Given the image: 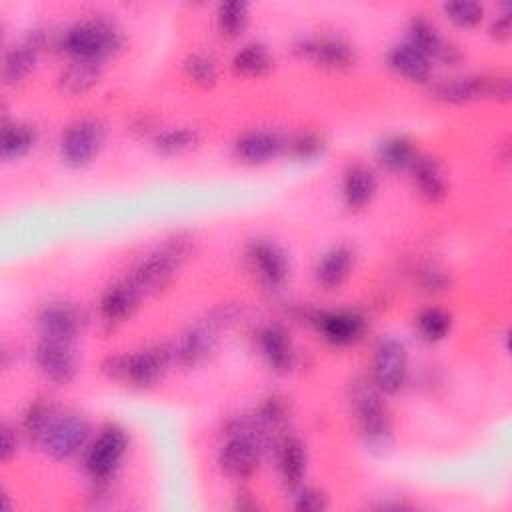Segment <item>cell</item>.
<instances>
[{
	"label": "cell",
	"instance_id": "cell-27",
	"mask_svg": "<svg viewBox=\"0 0 512 512\" xmlns=\"http://www.w3.org/2000/svg\"><path fill=\"white\" fill-rule=\"evenodd\" d=\"M416 156V144L406 134H390L376 146V160L388 172H408Z\"/></svg>",
	"mask_w": 512,
	"mask_h": 512
},
{
	"label": "cell",
	"instance_id": "cell-24",
	"mask_svg": "<svg viewBox=\"0 0 512 512\" xmlns=\"http://www.w3.org/2000/svg\"><path fill=\"white\" fill-rule=\"evenodd\" d=\"M386 66L396 76L414 84H430L434 80V62L408 40L388 48Z\"/></svg>",
	"mask_w": 512,
	"mask_h": 512
},
{
	"label": "cell",
	"instance_id": "cell-1",
	"mask_svg": "<svg viewBox=\"0 0 512 512\" xmlns=\"http://www.w3.org/2000/svg\"><path fill=\"white\" fill-rule=\"evenodd\" d=\"M126 36L122 26L106 16L92 14L66 26L58 34V48L70 60H88L102 64L124 50Z\"/></svg>",
	"mask_w": 512,
	"mask_h": 512
},
{
	"label": "cell",
	"instance_id": "cell-36",
	"mask_svg": "<svg viewBox=\"0 0 512 512\" xmlns=\"http://www.w3.org/2000/svg\"><path fill=\"white\" fill-rule=\"evenodd\" d=\"M182 70L186 78L200 88H212L218 80V62L206 52H190L182 62Z\"/></svg>",
	"mask_w": 512,
	"mask_h": 512
},
{
	"label": "cell",
	"instance_id": "cell-18",
	"mask_svg": "<svg viewBox=\"0 0 512 512\" xmlns=\"http://www.w3.org/2000/svg\"><path fill=\"white\" fill-rule=\"evenodd\" d=\"M50 34L42 26L30 28L24 38L12 44L2 58V80L4 84L22 82L36 66L40 52L48 46Z\"/></svg>",
	"mask_w": 512,
	"mask_h": 512
},
{
	"label": "cell",
	"instance_id": "cell-2",
	"mask_svg": "<svg viewBox=\"0 0 512 512\" xmlns=\"http://www.w3.org/2000/svg\"><path fill=\"white\" fill-rule=\"evenodd\" d=\"M348 402L364 446L372 454H386L394 446V426L384 394L370 378L356 376L348 384Z\"/></svg>",
	"mask_w": 512,
	"mask_h": 512
},
{
	"label": "cell",
	"instance_id": "cell-16",
	"mask_svg": "<svg viewBox=\"0 0 512 512\" xmlns=\"http://www.w3.org/2000/svg\"><path fill=\"white\" fill-rule=\"evenodd\" d=\"M34 364L38 372L52 384L66 386L78 374V356L72 342L40 338L34 348Z\"/></svg>",
	"mask_w": 512,
	"mask_h": 512
},
{
	"label": "cell",
	"instance_id": "cell-6",
	"mask_svg": "<svg viewBox=\"0 0 512 512\" xmlns=\"http://www.w3.org/2000/svg\"><path fill=\"white\" fill-rule=\"evenodd\" d=\"M264 454H266L264 444L250 418L238 416L224 426L222 440L216 452V462L228 478L232 480L252 478Z\"/></svg>",
	"mask_w": 512,
	"mask_h": 512
},
{
	"label": "cell",
	"instance_id": "cell-19",
	"mask_svg": "<svg viewBox=\"0 0 512 512\" xmlns=\"http://www.w3.org/2000/svg\"><path fill=\"white\" fill-rule=\"evenodd\" d=\"M282 152H286V138L276 130H268V128L246 130L232 144L234 158L250 166L266 164L278 158Z\"/></svg>",
	"mask_w": 512,
	"mask_h": 512
},
{
	"label": "cell",
	"instance_id": "cell-29",
	"mask_svg": "<svg viewBox=\"0 0 512 512\" xmlns=\"http://www.w3.org/2000/svg\"><path fill=\"white\" fill-rule=\"evenodd\" d=\"M102 78V64L88 60H70L58 74V88L70 96H82Z\"/></svg>",
	"mask_w": 512,
	"mask_h": 512
},
{
	"label": "cell",
	"instance_id": "cell-33",
	"mask_svg": "<svg viewBox=\"0 0 512 512\" xmlns=\"http://www.w3.org/2000/svg\"><path fill=\"white\" fill-rule=\"evenodd\" d=\"M250 20V6L242 0H226L216 8V28L220 36L236 40L242 36Z\"/></svg>",
	"mask_w": 512,
	"mask_h": 512
},
{
	"label": "cell",
	"instance_id": "cell-42",
	"mask_svg": "<svg viewBox=\"0 0 512 512\" xmlns=\"http://www.w3.org/2000/svg\"><path fill=\"white\" fill-rule=\"evenodd\" d=\"M234 508H236V510H254V508H256V502H254L248 494H242V498H240V494H238Z\"/></svg>",
	"mask_w": 512,
	"mask_h": 512
},
{
	"label": "cell",
	"instance_id": "cell-22",
	"mask_svg": "<svg viewBox=\"0 0 512 512\" xmlns=\"http://www.w3.org/2000/svg\"><path fill=\"white\" fill-rule=\"evenodd\" d=\"M274 452V460H276V468L282 480V486L290 492L298 490L304 484L306 478V468H308V450L306 444L302 442L300 436L286 432Z\"/></svg>",
	"mask_w": 512,
	"mask_h": 512
},
{
	"label": "cell",
	"instance_id": "cell-25",
	"mask_svg": "<svg viewBox=\"0 0 512 512\" xmlns=\"http://www.w3.org/2000/svg\"><path fill=\"white\" fill-rule=\"evenodd\" d=\"M408 174L414 182L416 192L426 202L436 204V202L446 198V194H448V176H446L440 160H436L434 156L418 152V156L414 158Z\"/></svg>",
	"mask_w": 512,
	"mask_h": 512
},
{
	"label": "cell",
	"instance_id": "cell-11",
	"mask_svg": "<svg viewBox=\"0 0 512 512\" xmlns=\"http://www.w3.org/2000/svg\"><path fill=\"white\" fill-rule=\"evenodd\" d=\"M292 52L328 70H348L358 60L354 44L340 34H302L294 40Z\"/></svg>",
	"mask_w": 512,
	"mask_h": 512
},
{
	"label": "cell",
	"instance_id": "cell-7",
	"mask_svg": "<svg viewBox=\"0 0 512 512\" xmlns=\"http://www.w3.org/2000/svg\"><path fill=\"white\" fill-rule=\"evenodd\" d=\"M428 94L442 104H470L486 98L506 102L510 98V78L504 74H452L432 80Z\"/></svg>",
	"mask_w": 512,
	"mask_h": 512
},
{
	"label": "cell",
	"instance_id": "cell-39",
	"mask_svg": "<svg viewBox=\"0 0 512 512\" xmlns=\"http://www.w3.org/2000/svg\"><path fill=\"white\" fill-rule=\"evenodd\" d=\"M416 282L426 292H442L450 286V276L436 266H424V268H418Z\"/></svg>",
	"mask_w": 512,
	"mask_h": 512
},
{
	"label": "cell",
	"instance_id": "cell-17",
	"mask_svg": "<svg viewBox=\"0 0 512 512\" xmlns=\"http://www.w3.org/2000/svg\"><path fill=\"white\" fill-rule=\"evenodd\" d=\"M86 326L84 310L74 302H48L36 314V328L40 338L72 342L82 334Z\"/></svg>",
	"mask_w": 512,
	"mask_h": 512
},
{
	"label": "cell",
	"instance_id": "cell-10",
	"mask_svg": "<svg viewBox=\"0 0 512 512\" xmlns=\"http://www.w3.org/2000/svg\"><path fill=\"white\" fill-rule=\"evenodd\" d=\"M106 140V126L100 118L84 116L66 126L60 136V160L70 168L88 166L100 154Z\"/></svg>",
	"mask_w": 512,
	"mask_h": 512
},
{
	"label": "cell",
	"instance_id": "cell-31",
	"mask_svg": "<svg viewBox=\"0 0 512 512\" xmlns=\"http://www.w3.org/2000/svg\"><path fill=\"white\" fill-rule=\"evenodd\" d=\"M200 142V130L194 126H170V128H160L154 138V150L162 156H178Z\"/></svg>",
	"mask_w": 512,
	"mask_h": 512
},
{
	"label": "cell",
	"instance_id": "cell-40",
	"mask_svg": "<svg viewBox=\"0 0 512 512\" xmlns=\"http://www.w3.org/2000/svg\"><path fill=\"white\" fill-rule=\"evenodd\" d=\"M20 436H22L20 430H16L8 422H2V426H0V460L2 462H10L16 456Z\"/></svg>",
	"mask_w": 512,
	"mask_h": 512
},
{
	"label": "cell",
	"instance_id": "cell-26",
	"mask_svg": "<svg viewBox=\"0 0 512 512\" xmlns=\"http://www.w3.org/2000/svg\"><path fill=\"white\" fill-rule=\"evenodd\" d=\"M378 180L370 166L362 162L348 164L342 174V202L348 210H364L376 196Z\"/></svg>",
	"mask_w": 512,
	"mask_h": 512
},
{
	"label": "cell",
	"instance_id": "cell-23",
	"mask_svg": "<svg viewBox=\"0 0 512 512\" xmlns=\"http://www.w3.org/2000/svg\"><path fill=\"white\" fill-rule=\"evenodd\" d=\"M354 264L356 250L346 242L334 244L318 258L314 266V280L322 290L334 292L344 286L350 272L354 270Z\"/></svg>",
	"mask_w": 512,
	"mask_h": 512
},
{
	"label": "cell",
	"instance_id": "cell-9",
	"mask_svg": "<svg viewBox=\"0 0 512 512\" xmlns=\"http://www.w3.org/2000/svg\"><path fill=\"white\" fill-rule=\"evenodd\" d=\"M90 434L92 426L84 414L76 410H56L38 446L48 458L64 462L84 452L90 442Z\"/></svg>",
	"mask_w": 512,
	"mask_h": 512
},
{
	"label": "cell",
	"instance_id": "cell-4",
	"mask_svg": "<svg viewBox=\"0 0 512 512\" xmlns=\"http://www.w3.org/2000/svg\"><path fill=\"white\" fill-rule=\"evenodd\" d=\"M238 310L234 306H218L208 312L206 318L186 328L168 346L172 366L192 370L210 360L220 342V332L236 322Z\"/></svg>",
	"mask_w": 512,
	"mask_h": 512
},
{
	"label": "cell",
	"instance_id": "cell-13",
	"mask_svg": "<svg viewBox=\"0 0 512 512\" xmlns=\"http://www.w3.org/2000/svg\"><path fill=\"white\" fill-rule=\"evenodd\" d=\"M244 258L256 280L270 292H278L290 278V260L280 244L270 238H254L244 248Z\"/></svg>",
	"mask_w": 512,
	"mask_h": 512
},
{
	"label": "cell",
	"instance_id": "cell-30",
	"mask_svg": "<svg viewBox=\"0 0 512 512\" xmlns=\"http://www.w3.org/2000/svg\"><path fill=\"white\" fill-rule=\"evenodd\" d=\"M38 142V132L34 126L26 122H10L2 128V140H0V156L6 162L20 160L26 156Z\"/></svg>",
	"mask_w": 512,
	"mask_h": 512
},
{
	"label": "cell",
	"instance_id": "cell-3",
	"mask_svg": "<svg viewBox=\"0 0 512 512\" xmlns=\"http://www.w3.org/2000/svg\"><path fill=\"white\" fill-rule=\"evenodd\" d=\"M192 252H194L192 236L186 232H176L168 236L162 244L146 252L136 262L128 278L136 284L142 296L158 294L176 278L178 270L192 256Z\"/></svg>",
	"mask_w": 512,
	"mask_h": 512
},
{
	"label": "cell",
	"instance_id": "cell-14",
	"mask_svg": "<svg viewBox=\"0 0 512 512\" xmlns=\"http://www.w3.org/2000/svg\"><path fill=\"white\" fill-rule=\"evenodd\" d=\"M370 380L384 394H398L408 380V350L392 336L380 338L372 352Z\"/></svg>",
	"mask_w": 512,
	"mask_h": 512
},
{
	"label": "cell",
	"instance_id": "cell-37",
	"mask_svg": "<svg viewBox=\"0 0 512 512\" xmlns=\"http://www.w3.org/2000/svg\"><path fill=\"white\" fill-rule=\"evenodd\" d=\"M446 18L460 26V28H474L478 26L484 16H486V8L484 4L480 2H474V0H456V2H446L442 6Z\"/></svg>",
	"mask_w": 512,
	"mask_h": 512
},
{
	"label": "cell",
	"instance_id": "cell-34",
	"mask_svg": "<svg viewBox=\"0 0 512 512\" xmlns=\"http://www.w3.org/2000/svg\"><path fill=\"white\" fill-rule=\"evenodd\" d=\"M54 414H56V406L50 400L46 398L32 400L22 412V420H20L22 436L32 444H38Z\"/></svg>",
	"mask_w": 512,
	"mask_h": 512
},
{
	"label": "cell",
	"instance_id": "cell-8",
	"mask_svg": "<svg viewBox=\"0 0 512 512\" xmlns=\"http://www.w3.org/2000/svg\"><path fill=\"white\" fill-rule=\"evenodd\" d=\"M130 436L118 422H106L82 452V468L92 484H110L128 452Z\"/></svg>",
	"mask_w": 512,
	"mask_h": 512
},
{
	"label": "cell",
	"instance_id": "cell-21",
	"mask_svg": "<svg viewBox=\"0 0 512 512\" xmlns=\"http://www.w3.org/2000/svg\"><path fill=\"white\" fill-rule=\"evenodd\" d=\"M142 292L136 288V284L126 276L122 280H116L110 284L98 302V316L104 326L114 328L122 322H126L138 308L142 300Z\"/></svg>",
	"mask_w": 512,
	"mask_h": 512
},
{
	"label": "cell",
	"instance_id": "cell-41",
	"mask_svg": "<svg viewBox=\"0 0 512 512\" xmlns=\"http://www.w3.org/2000/svg\"><path fill=\"white\" fill-rule=\"evenodd\" d=\"M490 36L498 42H506L510 38V4H504V8L492 18Z\"/></svg>",
	"mask_w": 512,
	"mask_h": 512
},
{
	"label": "cell",
	"instance_id": "cell-28",
	"mask_svg": "<svg viewBox=\"0 0 512 512\" xmlns=\"http://www.w3.org/2000/svg\"><path fill=\"white\" fill-rule=\"evenodd\" d=\"M230 66L238 76L262 78L272 70L274 56H272V52L268 50L266 44H262L258 40H250V42H244L232 54Z\"/></svg>",
	"mask_w": 512,
	"mask_h": 512
},
{
	"label": "cell",
	"instance_id": "cell-12",
	"mask_svg": "<svg viewBox=\"0 0 512 512\" xmlns=\"http://www.w3.org/2000/svg\"><path fill=\"white\" fill-rule=\"evenodd\" d=\"M302 318L318 332L322 340L332 346L356 344L368 328V320L362 312L350 308H330V310H306Z\"/></svg>",
	"mask_w": 512,
	"mask_h": 512
},
{
	"label": "cell",
	"instance_id": "cell-5",
	"mask_svg": "<svg viewBox=\"0 0 512 512\" xmlns=\"http://www.w3.org/2000/svg\"><path fill=\"white\" fill-rule=\"evenodd\" d=\"M170 366L172 358L168 346H146L132 352L108 354L100 364V372L108 380L124 386L148 390L162 382Z\"/></svg>",
	"mask_w": 512,
	"mask_h": 512
},
{
	"label": "cell",
	"instance_id": "cell-35",
	"mask_svg": "<svg viewBox=\"0 0 512 512\" xmlns=\"http://www.w3.org/2000/svg\"><path fill=\"white\" fill-rule=\"evenodd\" d=\"M328 148V142L324 134L314 132V130H302L286 138V152L300 162H312L324 156Z\"/></svg>",
	"mask_w": 512,
	"mask_h": 512
},
{
	"label": "cell",
	"instance_id": "cell-15",
	"mask_svg": "<svg viewBox=\"0 0 512 512\" xmlns=\"http://www.w3.org/2000/svg\"><path fill=\"white\" fill-rule=\"evenodd\" d=\"M408 36L406 40L416 46L420 52H424L432 62H438L442 66L456 68L464 62V52L456 42L446 38L434 22H430L424 16H412L406 28Z\"/></svg>",
	"mask_w": 512,
	"mask_h": 512
},
{
	"label": "cell",
	"instance_id": "cell-38",
	"mask_svg": "<svg viewBox=\"0 0 512 512\" xmlns=\"http://www.w3.org/2000/svg\"><path fill=\"white\" fill-rule=\"evenodd\" d=\"M328 494L316 486H300L294 490V510L298 512H322L328 508Z\"/></svg>",
	"mask_w": 512,
	"mask_h": 512
},
{
	"label": "cell",
	"instance_id": "cell-20",
	"mask_svg": "<svg viewBox=\"0 0 512 512\" xmlns=\"http://www.w3.org/2000/svg\"><path fill=\"white\" fill-rule=\"evenodd\" d=\"M256 348L266 366L278 374H288L298 364L296 346L282 324H266L256 332Z\"/></svg>",
	"mask_w": 512,
	"mask_h": 512
},
{
	"label": "cell",
	"instance_id": "cell-32",
	"mask_svg": "<svg viewBox=\"0 0 512 512\" xmlns=\"http://www.w3.org/2000/svg\"><path fill=\"white\" fill-rule=\"evenodd\" d=\"M454 326V318L446 308L440 306H426L414 318V328L418 336L426 342H440L444 340Z\"/></svg>",
	"mask_w": 512,
	"mask_h": 512
}]
</instances>
